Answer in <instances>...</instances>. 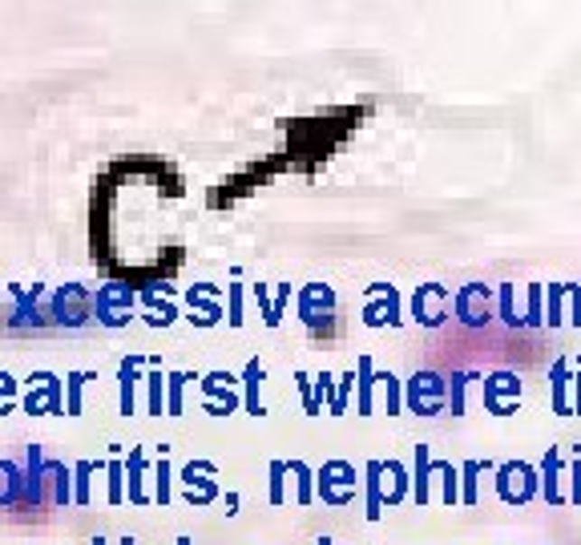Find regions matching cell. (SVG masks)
<instances>
[{"instance_id":"7c38bea8","label":"cell","mask_w":581,"mask_h":545,"mask_svg":"<svg viewBox=\"0 0 581 545\" xmlns=\"http://www.w3.org/2000/svg\"><path fill=\"white\" fill-rule=\"evenodd\" d=\"M473 380H481V376H476V371H461V376H453V384H448V404H453L456 417L464 412V392H468Z\"/></svg>"},{"instance_id":"52a82bcc","label":"cell","mask_w":581,"mask_h":545,"mask_svg":"<svg viewBox=\"0 0 581 545\" xmlns=\"http://www.w3.org/2000/svg\"><path fill=\"white\" fill-rule=\"evenodd\" d=\"M566 384H569V363L566 360H553V371H549V392H553V412L558 417H574L566 400Z\"/></svg>"},{"instance_id":"ac0fdd59","label":"cell","mask_w":581,"mask_h":545,"mask_svg":"<svg viewBox=\"0 0 581 545\" xmlns=\"http://www.w3.org/2000/svg\"><path fill=\"white\" fill-rule=\"evenodd\" d=\"M291 473L299 477V501H311V473L303 461H291Z\"/></svg>"},{"instance_id":"ffe728a7","label":"cell","mask_w":581,"mask_h":545,"mask_svg":"<svg viewBox=\"0 0 581 545\" xmlns=\"http://www.w3.org/2000/svg\"><path fill=\"white\" fill-rule=\"evenodd\" d=\"M569 299H574V307H569V324L581 327V283H569Z\"/></svg>"},{"instance_id":"2e32d148","label":"cell","mask_w":581,"mask_h":545,"mask_svg":"<svg viewBox=\"0 0 581 545\" xmlns=\"http://www.w3.org/2000/svg\"><path fill=\"white\" fill-rule=\"evenodd\" d=\"M501 319H505L509 327H525L521 315H517V307H513V287H509V283L501 287Z\"/></svg>"},{"instance_id":"277c9868","label":"cell","mask_w":581,"mask_h":545,"mask_svg":"<svg viewBox=\"0 0 581 545\" xmlns=\"http://www.w3.org/2000/svg\"><path fill=\"white\" fill-rule=\"evenodd\" d=\"M509 400H521V380L513 371H497V376L484 380V404L492 409V417H509L513 412Z\"/></svg>"},{"instance_id":"8fae6325","label":"cell","mask_w":581,"mask_h":545,"mask_svg":"<svg viewBox=\"0 0 581 545\" xmlns=\"http://www.w3.org/2000/svg\"><path fill=\"white\" fill-rule=\"evenodd\" d=\"M368 517H380V509H384V493H380V473H384V465L371 461L368 465Z\"/></svg>"},{"instance_id":"7a4b0ae2","label":"cell","mask_w":581,"mask_h":545,"mask_svg":"<svg viewBox=\"0 0 581 545\" xmlns=\"http://www.w3.org/2000/svg\"><path fill=\"white\" fill-rule=\"evenodd\" d=\"M445 400H448V388L436 371H420V376L412 380V388H408V404H412V412H420V417H436V412L445 409Z\"/></svg>"},{"instance_id":"d6986e66","label":"cell","mask_w":581,"mask_h":545,"mask_svg":"<svg viewBox=\"0 0 581 545\" xmlns=\"http://www.w3.org/2000/svg\"><path fill=\"white\" fill-rule=\"evenodd\" d=\"M271 473H275V481H271V501L279 505V501H283V473H287V465L275 461V465H271Z\"/></svg>"},{"instance_id":"6da1fadb","label":"cell","mask_w":581,"mask_h":545,"mask_svg":"<svg viewBox=\"0 0 581 545\" xmlns=\"http://www.w3.org/2000/svg\"><path fill=\"white\" fill-rule=\"evenodd\" d=\"M537 489H541V477L533 473V465L505 461L497 469V493H501V501H509V505H525V501H533Z\"/></svg>"},{"instance_id":"9a60e30c","label":"cell","mask_w":581,"mask_h":545,"mask_svg":"<svg viewBox=\"0 0 581 545\" xmlns=\"http://www.w3.org/2000/svg\"><path fill=\"white\" fill-rule=\"evenodd\" d=\"M481 469H484L481 461H464V465H461V477H464L461 501H464V505H473V501H476V473H481Z\"/></svg>"},{"instance_id":"5bb4252c","label":"cell","mask_w":581,"mask_h":545,"mask_svg":"<svg viewBox=\"0 0 581 545\" xmlns=\"http://www.w3.org/2000/svg\"><path fill=\"white\" fill-rule=\"evenodd\" d=\"M371 384H376V376H371V360L363 356L360 360V412H371Z\"/></svg>"},{"instance_id":"4fadbf2b","label":"cell","mask_w":581,"mask_h":545,"mask_svg":"<svg viewBox=\"0 0 581 545\" xmlns=\"http://www.w3.org/2000/svg\"><path fill=\"white\" fill-rule=\"evenodd\" d=\"M566 296H569V283H553V287H549V311H545V324H549V327H558L561 319H566V315H561V299H566Z\"/></svg>"},{"instance_id":"3957f363","label":"cell","mask_w":581,"mask_h":545,"mask_svg":"<svg viewBox=\"0 0 581 545\" xmlns=\"http://www.w3.org/2000/svg\"><path fill=\"white\" fill-rule=\"evenodd\" d=\"M453 307H456V315H461L464 327H481V324H489L492 319L489 287H484V283H468V287H461L456 291V299H453Z\"/></svg>"},{"instance_id":"7402d4cb","label":"cell","mask_w":581,"mask_h":545,"mask_svg":"<svg viewBox=\"0 0 581 545\" xmlns=\"http://www.w3.org/2000/svg\"><path fill=\"white\" fill-rule=\"evenodd\" d=\"M574 412H581V368H577V376H574Z\"/></svg>"},{"instance_id":"8992f818","label":"cell","mask_w":581,"mask_h":545,"mask_svg":"<svg viewBox=\"0 0 581 545\" xmlns=\"http://www.w3.org/2000/svg\"><path fill=\"white\" fill-rule=\"evenodd\" d=\"M541 493H545V501H566V493H561V453L558 448H549L545 453V461H541Z\"/></svg>"},{"instance_id":"5b68a950","label":"cell","mask_w":581,"mask_h":545,"mask_svg":"<svg viewBox=\"0 0 581 545\" xmlns=\"http://www.w3.org/2000/svg\"><path fill=\"white\" fill-rule=\"evenodd\" d=\"M445 303H448V287H440V283H424L420 291H416V319H420L424 327H440L445 324Z\"/></svg>"},{"instance_id":"ba28073f","label":"cell","mask_w":581,"mask_h":545,"mask_svg":"<svg viewBox=\"0 0 581 545\" xmlns=\"http://www.w3.org/2000/svg\"><path fill=\"white\" fill-rule=\"evenodd\" d=\"M432 461H428V445H416V477H412V497L420 501H428L432 497Z\"/></svg>"},{"instance_id":"44dd1931","label":"cell","mask_w":581,"mask_h":545,"mask_svg":"<svg viewBox=\"0 0 581 545\" xmlns=\"http://www.w3.org/2000/svg\"><path fill=\"white\" fill-rule=\"evenodd\" d=\"M569 477H574V493H569V501H574V505H581V456L574 461V469H569Z\"/></svg>"},{"instance_id":"30bf717a","label":"cell","mask_w":581,"mask_h":545,"mask_svg":"<svg viewBox=\"0 0 581 545\" xmlns=\"http://www.w3.org/2000/svg\"><path fill=\"white\" fill-rule=\"evenodd\" d=\"M258 380H263V363L250 360L247 363V412L250 417H263V404H258Z\"/></svg>"},{"instance_id":"9c48e42d","label":"cell","mask_w":581,"mask_h":545,"mask_svg":"<svg viewBox=\"0 0 581 545\" xmlns=\"http://www.w3.org/2000/svg\"><path fill=\"white\" fill-rule=\"evenodd\" d=\"M319 477H323V484H332V481L355 484V469H351V465H343V461H332L323 473H319ZM323 497H332L335 505H340V501H348V497H343V493H332V489H323Z\"/></svg>"},{"instance_id":"e0dca14e","label":"cell","mask_w":581,"mask_h":545,"mask_svg":"<svg viewBox=\"0 0 581 545\" xmlns=\"http://www.w3.org/2000/svg\"><path fill=\"white\" fill-rule=\"evenodd\" d=\"M545 324V311H541V287H529V315H525V327H541Z\"/></svg>"}]
</instances>
